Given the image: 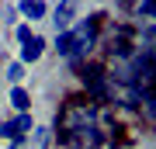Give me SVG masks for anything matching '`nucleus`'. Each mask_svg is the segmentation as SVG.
Returning <instances> with one entry per match:
<instances>
[{
    "label": "nucleus",
    "instance_id": "9",
    "mask_svg": "<svg viewBox=\"0 0 156 149\" xmlns=\"http://www.w3.org/2000/svg\"><path fill=\"white\" fill-rule=\"evenodd\" d=\"M14 38H17V45H24V42H31L35 35H31V24H17V31H14Z\"/></svg>",
    "mask_w": 156,
    "mask_h": 149
},
{
    "label": "nucleus",
    "instance_id": "4",
    "mask_svg": "<svg viewBox=\"0 0 156 149\" xmlns=\"http://www.w3.org/2000/svg\"><path fill=\"white\" fill-rule=\"evenodd\" d=\"M17 11L24 17H31V21H42V17L49 14V4H38V0H35V4H17Z\"/></svg>",
    "mask_w": 156,
    "mask_h": 149
},
{
    "label": "nucleus",
    "instance_id": "2",
    "mask_svg": "<svg viewBox=\"0 0 156 149\" xmlns=\"http://www.w3.org/2000/svg\"><path fill=\"white\" fill-rule=\"evenodd\" d=\"M80 7L76 4H59V7H52V28L62 35V31H69L73 28V17H76Z\"/></svg>",
    "mask_w": 156,
    "mask_h": 149
},
{
    "label": "nucleus",
    "instance_id": "6",
    "mask_svg": "<svg viewBox=\"0 0 156 149\" xmlns=\"http://www.w3.org/2000/svg\"><path fill=\"white\" fill-rule=\"evenodd\" d=\"M56 52L62 55V59H69V55H73V38H69V31L56 35Z\"/></svg>",
    "mask_w": 156,
    "mask_h": 149
},
{
    "label": "nucleus",
    "instance_id": "10",
    "mask_svg": "<svg viewBox=\"0 0 156 149\" xmlns=\"http://www.w3.org/2000/svg\"><path fill=\"white\" fill-rule=\"evenodd\" d=\"M11 149H31V139H17V142H11Z\"/></svg>",
    "mask_w": 156,
    "mask_h": 149
},
{
    "label": "nucleus",
    "instance_id": "8",
    "mask_svg": "<svg viewBox=\"0 0 156 149\" xmlns=\"http://www.w3.org/2000/svg\"><path fill=\"white\" fill-rule=\"evenodd\" d=\"M7 80H11V83H21L24 80V66H21V62H11V66H7Z\"/></svg>",
    "mask_w": 156,
    "mask_h": 149
},
{
    "label": "nucleus",
    "instance_id": "5",
    "mask_svg": "<svg viewBox=\"0 0 156 149\" xmlns=\"http://www.w3.org/2000/svg\"><path fill=\"white\" fill-rule=\"evenodd\" d=\"M11 104H14L17 111H21V115H28V108H31L28 90H24V87H14V90H11Z\"/></svg>",
    "mask_w": 156,
    "mask_h": 149
},
{
    "label": "nucleus",
    "instance_id": "7",
    "mask_svg": "<svg viewBox=\"0 0 156 149\" xmlns=\"http://www.w3.org/2000/svg\"><path fill=\"white\" fill-rule=\"evenodd\" d=\"M52 142V128H35V149H45Z\"/></svg>",
    "mask_w": 156,
    "mask_h": 149
},
{
    "label": "nucleus",
    "instance_id": "3",
    "mask_svg": "<svg viewBox=\"0 0 156 149\" xmlns=\"http://www.w3.org/2000/svg\"><path fill=\"white\" fill-rule=\"evenodd\" d=\"M42 52H45V38H38V35H35L31 42L21 45V66H24V62H38Z\"/></svg>",
    "mask_w": 156,
    "mask_h": 149
},
{
    "label": "nucleus",
    "instance_id": "1",
    "mask_svg": "<svg viewBox=\"0 0 156 149\" xmlns=\"http://www.w3.org/2000/svg\"><path fill=\"white\" fill-rule=\"evenodd\" d=\"M28 132H35V125H31V115H17L14 122H4V125H0V135H4L7 142L28 139Z\"/></svg>",
    "mask_w": 156,
    "mask_h": 149
}]
</instances>
